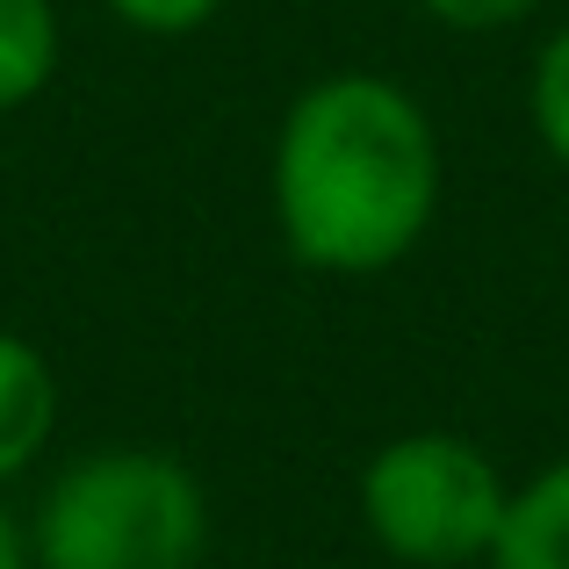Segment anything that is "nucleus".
<instances>
[{
    "instance_id": "nucleus-1",
    "label": "nucleus",
    "mask_w": 569,
    "mask_h": 569,
    "mask_svg": "<svg viewBox=\"0 0 569 569\" xmlns=\"http://www.w3.org/2000/svg\"><path fill=\"white\" fill-rule=\"evenodd\" d=\"M447 194L432 109L389 72H318L267 144V202L296 267L368 281L426 246Z\"/></svg>"
},
{
    "instance_id": "nucleus-2",
    "label": "nucleus",
    "mask_w": 569,
    "mask_h": 569,
    "mask_svg": "<svg viewBox=\"0 0 569 569\" xmlns=\"http://www.w3.org/2000/svg\"><path fill=\"white\" fill-rule=\"evenodd\" d=\"M209 556V490L167 447H87L43 483L29 519L37 569H194Z\"/></svg>"
},
{
    "instance_id": "nucleus-3",
    "label": "nucleus",
    "mask_w": 569,
    "mask_h": 569,
    "mask_svg": "<svg viewBox=\"0 0 569 569\" xmlns=\"http://www.w3.org/2000/svg\"><path fill=\"white\" fill-rule=\"evenodd\" d=\"M361 533L403 569H490L512 476L483 440L447 426H418L382 440L361 461Z\"/></svg>"
},
{
    "instance_id": "nucleus-4",
    "label": "nucleus",
    "mask_w": 569,
    "mask_h": 569,
    "mask_svg": "<svg viewBox=\"0 0 569 569\" xmlns=\"http://www.w3.org/2000/svg\"><path fill=\"white\" fill-rule=\"evenodd\" d=\"M58 432V376L43 361V347H29L22 332H0V483H14L22 469H37V455Z\"/></svg>"
},
{
    "instance_id": "nucleus-5",
    "label": "nucleus",
    "mask_w": 569,
    "mask_h": 569,
    "mask_svg": "<svg viewBox=\"0 0 569 569\" xmlns=\"http://www.w3.org/2000/svg\"><path fill=\"white\" fill-rule=\"evenodd\" d=\"M490 569H569V455L512 483Z\"/></svg>"
},
{
    "instance_id": "nucleus-6",
    "label": "nucleus",
    "mask_w": 569,
    "mask_h": 569,
    "mask_svg": "<svg viewBox=\"0 0 569 569\" xmlns=\"http://www.w3.org/2000/svg\"><path fill=\"white\" fill-rule=\"evenodd\" d=\"M58 8L51 0H0V116L29 109L58 80Z\"/></svg>"
},
{
    "instance_id": "nucleus-7",
    "label": "nucleus",
    "mask_w": 569,
    "mask_h": 569,
    "mask_svg": "<svg viewBox=\"0 0 569 569\" xmlns=\"http://www.w3.org/2000/svg\"><path fill=\"white\" fill-rule=\"evenodd\" d=\"M527 123L533 144L569 173V22L548 29L533 43V66H527Z\"/></svg>"
},
{
    "instance_id": "nucleus-8",
    "label": "nucleus",
    "mask_w": 569,
    "mask_h": 569,
    "mask_svg": "<svg viewBox=\"0 0 569 569\" xmlns=\"http://www.w3.org/2000/svg\"><path fill=\"white\" fill-rule=\"evenodd\" d=\"M101 8L138 37H194L223 14V0H101Z\"/></svg>"
},
{
    "instance_id": "nucleus-9",
    "label": "nucleus",
    "mask_w": 569,
    "mask_h": 569,
    "mask_svg": "<svg viewBox=\"0 0 569 569\" xmlns=\"http://www.w3.org/2000/svg\"><path fill=\"white\" fill-rule=\"evenodd\" d=\"M418 8L455 37H498V29H519L527 14H541V0H418Z\"/></svg>"
},
{
    "instance_id": "nucleus-10",
    "label": "nucleus",
    "mask_w": 569,
    "mask_h": 569,
    "mask_svg": "<svg viewBox=\"0 0 569 569\" xmlns=\"http://www.w3.org/2000/svg\"><path fill=\"white\" fill-rule=\"evenodd\" d=\"M0 569H37L29 562V527H14L8 505H0Z\"/></svg>"
}]
</instances>
